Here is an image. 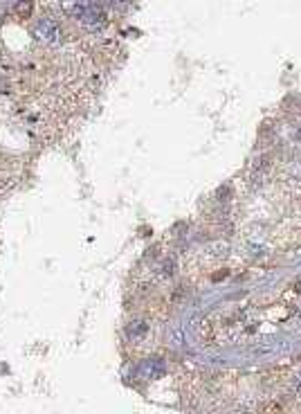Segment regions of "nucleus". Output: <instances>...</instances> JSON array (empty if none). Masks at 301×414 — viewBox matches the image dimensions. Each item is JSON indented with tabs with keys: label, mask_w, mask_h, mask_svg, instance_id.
Wrapping results in <instances>:
<instances>
[{
	"label": "nucleus",
	"mask_w": 301,
	"mask_h": 414,
	"mask_svg": "<svg viewBox=\"0 0 301 414\" xmlns=\"http://www.w3.org/2000/svg\"><path fill=\"white\" fill-rule=\"evenodd\" d=\"M137 374H139V378H144V381H155V378H162L164 362L160 360V358H148V360H144L142 365H139Z\"/></svg>",
	"instance_id": "nucleus-1"
},
{
	"label": "nucleus",
	"mask_w": 301,
	"mask_h": 414,
	"mask_svg": "<svg viewBox=\"0 0 301 414\" xmlns=\"http://www.w3.org/2000/svg\"><path fill=\"white\" fill-rule=\"evenodd\" d=\"M32 7H34L32 0H21V2L14 7V14H16L18 18H29L32 16Z\"/></svg>",
	"instance_id": "nucleus-2"
},
{
	"label": "nucleus",
	"mask_w": 301,
	"mask_h": 414,
	"mask_svg": "<svg viewBox=\"0 0 301 414\" xmlns=\"http://www.w3.org/2000/svg\"><path fill=\"white\" fill-rule=\"evenodd\" d=\"M146 331H148V326L144 322H131L128 324V338L131 340H139Z\"/></svg>",
	"instance_id": "nucleus-3"
},
{
	"label": "nucleus",
	"mask_w": 301,
	"mask_h": 414,
	"mask_svg": "<svg viewBox=\"0 0 301 414\" xmlns=\"http://www.w3.org/2000/svg\"><path fill=\"white\" fill-rule=\"evenodd\" d=\"M38 32L45 38H54L58 34V27H56V23H52V21H43V23H38Z\"/></svg>",
	"instance_id": "nucleus-4"
},
{
	"label": "nucleus",
	"mask_w": 301,
	"mask_h": 414,
	"mask_svg": "<svg viewBox=\"0 0 301 414\" xmlns=\"http://www.w3.org/2000/svg\"><path fill=\"white\" fill-rule=\"evenodd\" d=\"M295 392H297V396L301 398V378H299V381H297V385H295Z\"/></svg>",
	"instance_id": "nucleus-5"
},
{
	"label": "nucleus",
	"mask_w": 301,
	"mask_h": 414,
	"mask_svg": "<svg viewBox=\"0 0 301 414\" xmlns=\"http://www.w3.org/2000/svg\"><path fill=\"white\" fill-rule=\"evenodd\" d=\"M112 2H124V0H112Z\"/></svg>",
	"instance_id": "nucleus-6"
}]
</instances>
